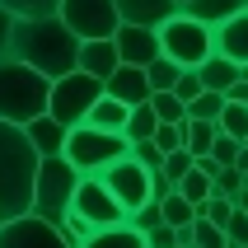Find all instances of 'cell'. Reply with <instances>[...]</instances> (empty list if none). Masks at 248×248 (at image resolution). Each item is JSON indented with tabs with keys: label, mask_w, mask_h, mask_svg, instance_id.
<instances>
[{
	"label": "cell",
	"mask_w": 248,
	"mask_h": 248,
	"mask_svg": "<svg viewBox=\"0 0 248 248\" xmlns=\"http://www.w3.org/2000/svg\"><path fill=\"white\" fill-rule=\"evenodd\" d=\"M80 47L84 42L70 33L61 19H28V24H14V42H10V56L24 61L28 70H38L42 80H66L80 70Z\"/></svg>",
	"instance_id": "cell-1"
},
{
	"label": "cell",
	"mask_w": 248,
	"mask_h": 248,
	"mask_svg": "<svg viewBox=\"0 0 248 248\" xmlns=\"http://www.w3.org/2000/svg\"><path fill=\"white\" fill-rule=\"evenodd\" d=\"M38 150L28 145L24 126L0 122V225L33 216V187H38Z\"/></svg>",
	"instance_id": "cell-2"
},
{
	"label": "cell",
	"mask_w": 248,
	"mask_h": 248,
	"mask_svg": "<svg viewBox=\"0 0 248 248\" xmlns=\"http://www.w3.org/2000/svg\"><path fill=\"white\" fill-rule=\"evenodd\" d=\"M47 103H52V80H42L24 61L5 56L0 61V122L28 126L38 117H47Z\"/></svg>",
	"instance_id": "cell-3"
},
{
	"label": "cell",
	"mask_w": 248,
	"mask_h": 248,
	"mask_svg": "<svg viewBox=\"0 0 248 248\" xmlns=\"http://www.w3.org/2000/svg\"><path fill=\"white\" fill-rule=\"evenodd\" d=\"M131 155V145H126V136H112V131H94V126H75L66 136V159L80 178H98V173H108L117 159H126Z\"/></svg>",
	"instance_id": "cell-4"
},
{
	"label": "cell",
	"mask_w": 248,
	"mask_h": 248,
	"mask_svg": "<svg viewBox=\"0 0 248 248\" xmlns=\"http://www.w3.org/2000/svg\"><path fill=\"white\" fill-rule=\"evenodd\" d=\"M75 187H80V173L66 159H42L38 164V187H33V216L61 230L70 206H75Z\"/></svg>",
	"instance_id": "cell-5"
},
{
	"label": "cell",
	"mask_w": 248,
	"mask_h": 248,
	"mask_svg": "<svg viewBox=\"0 0 248 248\" xmlns=\"http://www.w3.org/2000/svg\"><path fill=\"white\" fill-rule=\"evenodd\" d=\"M98 98H103V80H94V75L75 70V75H66V80H56V84H52L47 117H52V122H61L66 131H75V126H84V117L94 112Z\"/></svg>",
	"instance_id": "cell-6"
},
{
	"label": "cell",
	"mask_w": 248,
	"mask_h": 248,
	"mask_svg": "<svg viewBox=\"0 0 248 248\" xmlns=\"http://www.w3.org/2000/svg\"><path fill=\"white\" fill-rule=\"evenodd\" d=\"M159 47H164V56L173 61V66H183V70H202L211 56H216L211 28L197 24V19H187V14H178V19H169V24L159 28Z\"/></svg>",
	"instance_id": "cell-7"
},
{
	"label": "cell",
	"mask_w": 248,
	"mask_h": 248,
	"mask_svg": "<svg viewBox=\"0 0 248 248\" xmlns=\"http://www.w3.org/2000/svg\"><path fill=\"white\" fill-rule=\"evenodd\" d=\"M56 19L80 42H112L117 28H122L112 0H61V14H56Z\"/></svg>",
	"instance_id": "cell-8"
},
{
	"label": "cell",
	"mask_w": 248,
	"mask_h": 248,
	"mask_svg": "<svg viewBox=\"0 0 248 248\" xmlns=\"http://www.w3.org/2000/svg\"><path fill=\"white\" fill-rule=\"evenodd\" d=\"M75 216L80 220H89L94 230H112V225H126V211L117 206V197L108 192V183L103 178H80V187H75Z\"/></svg>",
	"instance_id": "cell-9"
},
{
	"label": "cell",
	"mask_w": 248,
	"mask_h": 248,
	"mask_svg": "<svg viewBox=\"0 0 248 248\" xmlns=\"http://www.w3.org/2000/svg\"><path fill=\"white\" fill-rule=\"evenodd\" d=\"M98 178L108 183V192L117 197V206L126 211V216H136L140 206H150V173L136 164V159H117V164L108 169V173H98Z\"/></svg>",
	"instance_id": "cell-10"
},
{
	"label": "cell",
	"mask_w": 248,
	"mask_h": 248,
	"mask_svg": "<svg viewBox=\"0 0 248 248\" xmlns=\"http://www.w3.org/2000/svg\"><path fill=\"white\" fill-rule=\"evenodd\" d=\"M0 248H70V244L61 239L56 225L38 220V216H24L14 225H0Z\"/></svg>",
	"instance_id": "cell-11"
},
{
	"label": "cell",
	"mask_w": 248,
	"mask_h": 248,
	"mask_svg": "<svg viewBox=\"0 0 248 248\" xmlns=\"http://www.w3.org/2000/svg\"><path fill=\"white\" fill-rule=\"evenodd\" d=\"M112 47H117V61L122 66H136V70H150L159 56H164V47H159V33H150V28H117V38H112Z\"/></svg>",
	"instance_id": "cell-12"
},
{
	"label": "cell",
	"mask_w": 248,
	"mask_h": 248,
	"mask_svg": "<svg viewBox=\"0 0 248 248\" xmlns=\"http://www.w3.org/2000/svg\"><path fill=\"white\" fill-rule=\"evenodd\" d=\"M112 5H117V19L126 28H150V33H159L169 19L183 14L173 0H112Z\"/></svg>",
	"instance_id": "cell-13"
},
{
	"label": "cell",
	"mask_w": 248,
	"mask_h": 248,
	"mask_svg": "<svg viewBox=\"0 0 248 248\" xmlns=\"http://www.w3.org/2000/svg\"><path fill=\"white\" fill-rule=\"evenodd\" d=\"M211 47H216V56H225L239 70H248V10L225 19L220 28H211Z\"/></svg>",
	"instance_id": "cell-14"
},
{
	"label": "cell",
	"mask_w": 248,
	"mask_h": 248,
	"mask_svg": "<svg viewBox=\"0 0 248 248\" xmlns=\"http://www.w3.org/2000/svg\"><path fill=\"white\" fill-rule=\"evenodd\" d=\"M103 94L117 98L122 108H140V103H150V98H155V89H150V75H145V70L117 66V70H112V80L103 84Z\"/></svg>",
	"instance_id": "cell-15"
},
{
	"label": "cell",
	"mask_w": 248,
	"mask_h": 248,
	"mask_svg": "<svg viewBox=\"0 0 248 248\" xmlns=\"http://www.w3.org/2000/svg\"><path fill=\"white\" fill-rule=\"evenodd\" d=\"M24 131H28V145L38 150V159H61V155H66V136H70V131L61 122L38 117V122H28Z\"/></svg>",
	"instance_id": "cell-16"
},
{
	"label": "cell",
	"mask_w": 248,
	"mask_h": 248,
	"mask_svg": "<svg viewBox=\"0 0 248 248\" xmlns=\"http://www.w3.org/2000/svg\"><path fill=\"white\" fill-rule=\"evenodd\" d=\"M117 66H122V61H117V47H112V42H84L80 47V70L84 75H94V80L108 84Z\"/></svg>",
	"instance_id": "cell-17"
},
{
	"label": "cell",
	"mask_w": 248,
	"mask_h": 248,
	"mask_svg": "<svg viewBox=\"0 0 248 248\" xmlns=\"http://www.w3.org/2000/svg\"><path fill=\"white\" fill-rule=\"evenodd\" d=\"M248 10V0H192L187 5V19H197V24H206V28H220L225 19H234V14Z\"/></svg>",
	"instance_id": "cell-18"
},
{
	"label": "cell",
	"mask_w": 248,
	"mask_h": 248,
	"mask_svg": "<svg viewBox=\"0 0 248 248\" xmlns=\"http://www.w3.org/2000/svg\"><path fill=\"white\" fill-rule=\"evenodd\" d=\"M197 75H202V84H206V94H230V89L244 80V70H239L234 61H225V56H211Z\"/></svg>",
	"instance_id": "cell-19"
},
{
	"label": "cell",
	"mask_w": 248,
	"mask_h": 248,
	"mask_svg": "<svg viewBox=\"0 0 248 248\" xmlns=\"http://www.w3.org/2000/svg\"><path fill=\"white\" fill-rule=\"evenodd\" d=\"M126 117H131V108H122L117 98H98L94 103V112L84 117V126H94V131H112V136H122V126H126Z\"/></svg>",
	"instance_id": "cell-20"
},
{
	"label": "cell",
	"mask_w": 248,
	"mask_h": 248,
	"mask_svg": "<svg viewBox=\"0 0 248 248\" xmlns=\"http://www.w3.org/2000/svg\"><path fill=\"white\" fill-rule=\"evenodd\" d=\"M80 248H150L145 234H136L131 225H112V230H94Z\"/></svg>",
	"instance_id": "cell-21"
},
{
	"label": "cell",
	"mask_w": 248,
	"mask_h": 248,
	"mask_svg": "<svg viewBox=\"0 0 248 248\" xmlns=\"http://www.w3.org/2000/svg\"><path fill=\"white\" fill-rule=\"evenodd\" d=\"M0 10L10 14L14 24H28V19H52V14H61V0H0Z\"/></svg>",
	"instance_id": "cell-22"
},
{
	"label": "cell",
	"mask_w": 248,
	"mask_h": 248,
	"mask_svg": "<svg viewBox=\"0 0 248 248\" xmlns=\"http://www.w3.org/2000/svg\"><path fill=\"white\" fill-rule=\"evenodd\" d=\"M216 122H183V150L192 155V159H206L211 145H216Z\"/></svg>",
	"instance_id": "cell-23"
},
{
	"label": "cell",
	"mask_w": 248,
	"mask_h": 248,
	"mask_svg": "<svg viewBox=\"0 0 248 248\" xmlns=\"http://www.w3.org/2000/svg\"><path fill=\"white\" fill-rule=\"evenodd\" d=\"M155 131H159V117H155V108H150V103L131 108V117H126V126H122L126 145H136V140H155Z\"/></svg>",
	"instance_id": "cell-24"
},
{
	"label": "cell",
	"mask_w": 248,
	"mask_h": 248,
	"mask_svg": "<svg viewBox=\"0 0 248 248\" xmlns=\"http://www.w3.org/2000/svg\"><path fill=\"white\" fill-rule=\"evenodd\" d=\"M173 192H178L183 202H192V206L202 211V206L211 202V197H216V183H211L206 173H202V169H192V173H187V178H183L178 187H173Z\"/></svg>",
	"instance_id": "cell-25"
},
{
	"label": "cell",
	"mask_w": 248,
	"mask_h": 248,
	"mask_svg": "<svg viewBox=\"0 0 248 248\" xmlns=\"http://www.w3.org/2000/svg\"><path fill=\"white\" fill-rule=\"evenodd\" d=\"M159 206H164V225H169V230H192V225H197V206H192V202H183L178 192L164 197Z\"/></svg>",
	"instance_id": "cell-26"
},
{
	"label": "cell",
	"mask_w": 248,
	"mask_h": 248,
	"mask_svg": "<svg viewBox=\"0 0 248 248\" xmlns=\"http://www.w3.org/2000/svg\"><path fill=\"white\" fill-rule=\"evenodd\" d=\"M145 75H150V89H155V94H173V84L183 80V66H173L169 56H159V61H155Z\"/></svg>",
	"instance_id": "cell-27"
},
{
	"label": "cell",
	"mask_w": 248,
	"mask_h": 248,
	"mask_svg": "<svg viewBox=\"0 0 248 248\" xmlns=\"http://www.w3.org/2000/svg\"><path fill=\"white\" fill-rule=\"evenodd\" d=\"M150 108H155V117H159L164 126H183V122H187V108H183L178 94H155Z\"/></svg>",
	"instance_id": "cell-28"
},
{
	"label": "cell",
	"mask_w": 248,
	"mask_h": 248,
	"mask_svg": "<svg viewBox=\"0 0 248 248\" xmlns=\"http://www.w3.org/2000/svg\"><path fill=\"white\" fill-rule=\"evenodd\" d=\"M220 136H234L239 145L248 140V108H239V103H225V112H220Z\"/></svg>",
	"instance_id": "cell-29"
},
{
	"label": "cell",
	"mask_w": 248,
	"mask_h": 248,
	"mask_svg": "<svg viewBox=\"0 0 248 248\" xmlns=\"http://www.w3.org/2000/svg\"><path fill=\"white\" fill-rule=\"evenodd\" d=\"M225 103H230L225 94H202V98L192 103V108H187V122H220Z\"/></svg>",
	"instance_id": "cell-30"
},
{
	"label": "cell",
	"mask_w": 248,
	"mask_h": 248,
	"mask_svg": "<svg viewBox=\"0 0 248 248\" xmlns=\"http://www.w3.org/2000/svg\"><path fill=\"white\" fill-rule=\"evenodd\" d=\"M197 220H211L216 230H230V220H234V202H230V197H211L206 206L197 211Z\"/></svg>",
	"instance_id": "cell-31"
},
{
	"label": "cell",
	"mask_w": 248,
	"mask_h": 248,
	"mask_svg": "<svg viewBox=\"0 0 248 248\" xmlns=\"http://www.w3.org/2000/svg\"><path fill=\"white\" fill-rule=\"evenodd\" d=\"M126 159H136V164L145 169V173H164V150H159L155 140H136V145H131V155H126Z\"/></svg>",
	"instance_id": "cell-32"
},
{
	"label": "cell",
	"mask_w": 248,
	"mask_h": 248,
	"mask_svg": "<svg viewBox=\"0 0 248 248\" xmlns=\"http://www.w3.org/2000/svg\"><path fill=\"white\" fill-rule=\"evenodd\" d=\"M126 225H131L136 234H155V230L164 225V206H159V202H150V206H140L136 216H126Z\"/></svg>",
	"instance_id": "cell-33"
},
{
	"label": "cell",
	"mask_w": 248,
	"mask_h": 248,
	"mask_svg": "<svg viewBox=\"0 0 248 248\" xmlns=\"http://www.w3.org/2000/svg\"><path fill=\"white\" fill-rule=\"evenodd\" d=\"M192 169H197V159H192V155H187V150H173V155H164V178L173 183V187H178V183L187 178Z\"/></svg>",
	"instance_id": "cell-34"
},
{
	"label": "cell",
	"mask_w": 248,
	"mask_h": 248,
	"mask_svg": "<svg viewBox=\"0 0 248 248\" xmlns=\"http://www.w3.org/2000/svg\"><path fill=\"white\" fill-rule=\"evenodd\" d=\"M192 248H230V239H225V230H216L211 220H197L192 225Z\"/></svg>",
	"instance_id": "cell-35"
},
{
	"label": "cell",
	"mask_w": 248,
	"mask_h": 248,
	"mask_svg": "<svg viewBox=\"0 0 248 248\" xmlns=\"http://www.w3.org/2000/svg\"><path fill=\"white\" fill-rule=\"evenodd\" d=\"M173 94H178V98H183V108H192L197 98L206 94V84H202V75H197V70H183V80H178V84H173Z\"/></svg>",
	"instance_id": "cell-36"
},
{
	"label": "cell",
	"mask_w": 248,
	"mask_h": 248,
	"mask_svg": "<svg viewBox=\"0 0 248 248\" xmlns=\"http://www.w3.org/2000/svg\"><path fill=\"white\" fill-rule=\"evenodd\" d=\"M216 131H220V126H216ZM239 150H244V145H239L234 136H216V145H211V159H216L220 169H230V164L239 159Z\"/></svg>",
	"instance_id": "cell-37"
},
{
	"label": "cell",
	"mask_w": 248,
	"mask_h": 248,
	"mask_svg": "<svg viewBox=\"0 0 248 248\" xmlns=\"http://www.w3.org/2000/svg\"><path fill=\"white\" fill-rule=\"evenodd\" d=\"M89 234H94V225H89V220H80V216L70 211V216H66V225H61V239H66L70 248H80Z\"/></svg>",
	"instance_id": "cell-38"
},
{
	"label": "cell",
	"mask_w": 248,
	"mask_h": 248,
	"mask_svg": "<svg viewBox=\"0 0 248 248\" xmlns=\"http://www.w3.org/2000/svg\"><path fill=\"white\" fill-rule=\"evenodd\" d=\"M155 145H159L164 155L183 150V126H164V122H159V131H155Z\"/></svg>",
	"instance_id": "cell-39"
},
{
	"label": "cell",
	"mask_w": 248,
	"mask_h": 248,
	"mask_svg": "<svg viewBox=\"0 0 248 248\" xmlns=\"http://www.w3.org/2000/svg\"><path fill=\"white\" fill-rule=\"evenodd\" d=\"M225 239H230V248H248V216H239V211H234V220H230Z\"/></svg>",
	"instance_id": "cell-40"
},
{
	"label": "cell",
	"mask_w": 248,
	"mask_h": 248,
	"mask_svg": "<svg viewBox=\"0 0 248 248\" xmlns=\"http://www.w3.org/2000/svg\"><path fill=\"white\" fill-rule=\"evenodd\" d=\"M145 244H150V248H178V230H169V225H159L155 234H145Z\"/></svg>",
	"instance_id": "cell-41"
},
{
	"label": "cell",
	"mask_w": 248,
	"mask_h": 248,
	"mask_svg": "<svg viewBox=\"0 0 248 248\" xmlns=\"http://www.w3.org/2000/svg\"><path fill=\"white\" fill-rule=\"evenodd\" d=\"M10 42H14V19H10L5 10H0V61L10 56Z\"/></svg>",
	"instance_id": "cell-42"
},
{
	"label": "cell",
	"mask_w": 248,
	"mask_h": 248,
	"mask_svg": "<svg viewBox=\"0 0 248 248\" xmlns=\"http://www.w3.org/2000/svg\"><path fill=\"white\" fill-rule=\"evenodd\" d=\"M150 197H155V202H164V197H173V183H169L164 173H150Z\"/></svg>",
	"instance_id": "cell-43"
},
{
	"label": "cell",
	"mask_w": 248,
	"mask_h": 248,
	"mask_svg": "<svg viewBox=\"0 0 248 248\" xmlns=\"http://www.w3.org/2000/svg\"><path fill=\"white\" fill-rule=\"evenodd\" d=\"M225 98H230V103H239V108H248V80H239V84H234V89H230Z\"/></svg>",
	"instance_id": "cell-44"
},
{
	"label": "cell",
	"mask_w": 248,
	"mask_h": 248,
	"mask_svg": "<svg viewBox=\"0 0 248 248\" xmlns=\"http://www.w3.org/2000/svg\"><path fill=\"white\" fill-rule=\"evenodd\" d=\"M234 169H239V173H244V178H248V150H239V159H234Z\"/></svg>",
	"instance_id": "cell-45"
},
{
	"label": "cell",
	"mask_w": 248,
	"mask_h": 248,
	"mask_svg": "<svg viewBox=\"0 0 248 248\" xmlns=\"http://www.w3.org/2000/svg\"><path fill=\"white\" fill-rule=\"evenodd\" d=\"M173 5H178V10H187V5H192V0H173Z\"/></svg>",
	"instance_id": "cell-46"
}]
</instances>
